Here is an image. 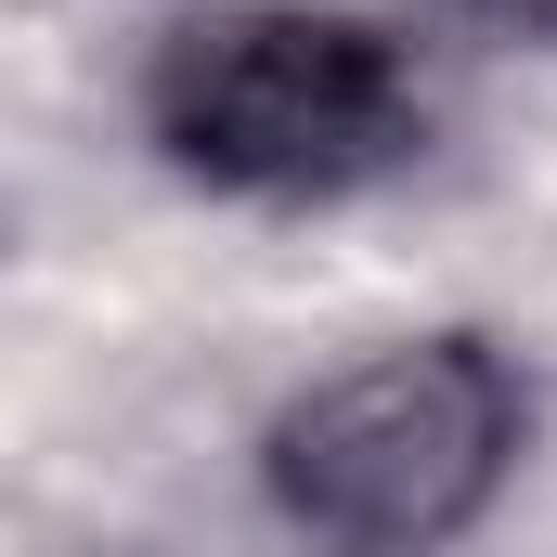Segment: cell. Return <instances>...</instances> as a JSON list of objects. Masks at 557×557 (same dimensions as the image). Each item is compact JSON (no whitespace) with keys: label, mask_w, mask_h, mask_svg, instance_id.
Segmentation results:
<instances>
[{"label":"cell","mask_w":557,"mask_h":557,"mask_svg":"<svg viewBox=\"0 0 557 557\" xmlns=\"http://www.w3.org/2000/svg\"><path fill=\"white\" fill-rule=\"evenodd\" d=\"M143 143L234 208H350L428 156V65L350 0H221L143 52Z\"/></svg>","instance_id":"6da1fadb"},{"label":"cell","mask_w":557,"mask_h":557,"mask_svg":"<svg viewBox=\"0 0 557 557\" xmlns=\"http://www.w3.org/2000/svg\"><path fill=\"white\" fill-rule=\"evenodd\" d=\"M532 454V376L480 324L376 337L324 363L273 428H260V493L285 532L337 557H441L467 545Z\"/></svg>","instance_id":"7a4b0ae2"},{"label":"cell","mask_w":557,"mask_h":557,"mask_svg":"<svg viewBox=\"0 0 557 557\" xmlns=\"http://www.w3.org/2000/svg\"><path fill=\"white\" fill-rule=\"evenodd\" d=\"M454 26H480V39H532V52H557V0H441Z\"/></svg>","instance_id":"3957f363"}]
</instances>
